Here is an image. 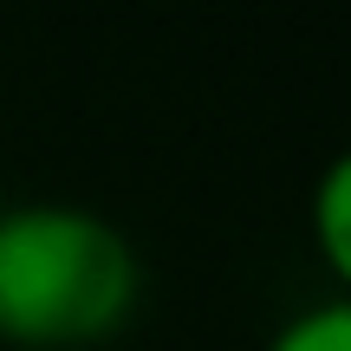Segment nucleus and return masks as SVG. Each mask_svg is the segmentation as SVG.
<instances>
[{
	"label": "nucleus",
	"instance_id": "nucleus-2",
	"mask_svg": "<svg viewBox=\"0 0 351 351\" xmlns=\"http://www.w3.org/2000/svg\"><path fill=\"white\" fill-rule=\"evenodd\" d=\"M313 228H319V247H326V267L332 274H351V169L345 163H332L326 182H319Z\"/></svg>",
	"mask_w": 351,
	"mask_h": 351
},
{
	"label": "nucleus",
	"instance_id": "nucleus-3",
	"mask_svg": "<svg viewBox=\"0 0 351 351\" xmlns=\"http://www.w3.org/2000/svg\"><path fill=\"white\" fill-rule=\"evenodd\" d=\"M267 351H351V306L332 300V306H313L300 313L287 332H280Z\"/></svg>",
	"mask_w": 351,
	"mask_h": 351
},
{
	"label": "nucleus",
	"instance_id": "nucleus-1",
	"mask_svg": "<svg viewBox=\"0 0 351 351\" xmlns=\"http://www.w3.org/2000/svg\"><path fill=\"white\" fill-rule=\"evenodd\" d=\"M137 306V254L111 221L65 202L0 215V339L78 351L111 339Z\"/></svg>",
	"mask_w": 351,
	"mask_h": 351
}]
</instances>
